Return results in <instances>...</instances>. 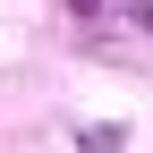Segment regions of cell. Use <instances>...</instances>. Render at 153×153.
<instances>
[{
  "label": "cell",
  "mask_w": 153,
  "mask_h": 153,
  "mask_svg": "<svg viewBox=\"0 0 153 153\" xmlns=\"http://www.w3.org/2000/svg\"><path fill=\"white\" fill-rule=\"evenodd\" d=\"M76 145H85V153H119L128 128H119V119H94V128H76Z\"/></svg>",
  "instance_id": "obj_1"
}]
</instances>
